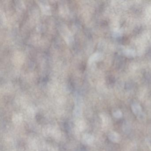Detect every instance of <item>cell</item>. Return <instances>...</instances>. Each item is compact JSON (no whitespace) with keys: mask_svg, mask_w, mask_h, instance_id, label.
Returning <instances> with one entry per match:
<instances>
[{"mask_svg":"<svg viewBox=\"0 0 151 151\" xmlns=\"http://www.w3.org/2000/svg\"><path fill=\"white\" fill-rule=\"evenodd\" d=\"M109 138L111 141L114 142H118L120 139V137L119 134L114 132L109 133Z\"/></svg>","mask_w":151,"mask_h":151,"instance_id":"obj_1","label":"cell"},{"mask_svg":"<svg viewBox=\"0 0 151 151\" xmlns=\"http://www.w3.org/2000/svg\"><path fill=\"white\" fill-rule=\"evenodd\" d=\"M132 112L136 115H139V114L142 113V109L141 107L137 104H134L132 106Z\"/></svg>","mask_w":151,"mask_h":151,"instance_id":"obj_2","label":"cell"},{"mask_svg":"<svg viewBox=\"0 0 151 151\" xmlns=\"http://www.w3.org/2000/svg\"><path fill=\"white\" fill-rule=\"evenodd\" d=\"M113 115L116 118H121L122 116V112L121 111L118 110L114 112Z\"/></svg>","mask_w":151,"mask_h":151,"instance_id":"obj_3","label":"cell"},{"mask_svg":"<svg viewBox=\"0 0 151 151\" xmlns=\"http://www.w3.org/2000/svg\"><path fill=\"white\" fill-rule=\"evenodd\" d=\"M138 118L140 120H144V119H145V116L143 114V113H141V114H139V115L137 116Z\"/></svg>","mask_w":151,"mask_h":151,"instance_id":"obj_4","label":"cell"}]
</instances>
